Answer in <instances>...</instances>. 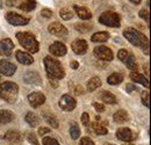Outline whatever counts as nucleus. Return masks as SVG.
I'll return each instance as SVG.
<instances>
[{"label": "nucleus", "mask_w": 151, "mask_h": 145, "mask_svg": "<svg viewBox=\"0 0 151 145\" xmlns=\"http://www.w3.org/2000/svg\"><path fill=\"white\" fill-rule=\"evenodd\" d=\"M43 117H44V120L49 123L50 127L55 128V129L58 128V121L55 118V116H52V115H50V114H43Z\"/></svg>", "instance_id": "obj_34"}, {"label": "nucleus", "mask_w": 151, "mask_h": 145, "mask_svg": "<svg viewBox=\"0 0 151 145\" xmlns=\"http://www.w3.org/2000/svg\"><path fill=\"white\" fill-rule=\"evenodd\" d=\"M130 54L128 50H126V49H121L119 52H117V58L121 60V62H124L126 60V58L128 57V55Z\"/></svg>", "instance_id": "obj_38"}, {"label": "nucleus", "mask_w": 151, "mask_h": 145, "mask_svg": "<svg viewBox=\"0 0 151 145\" xmlns=\"http://www.w3.org/2000/svg\"><path fill=\"white\" fill-rule=\"evenodd\" d=\"M50 131V128H40L38 129V135L41 136V137H43L45 134H48Z\"/></svg>", "instance_id": "obj_45"}, {"label": "nucleus", "mask_w": 151, "mask_h": 145, "mask_svg": "<svg viewBox=\"0 0 151 145\" xmlns=\"http://www.w3.org/2000/svg\"><path fill=\"white\" fill-rule=\"evenodd\" d=\"M99 22L104 26L107 27H112V28H119L121 24V20H120V15L117 13H114L111 11L104 12L100 17H99Z\"/></svg>", "instance_id": "obj_5"}, {"label": "nucleus", "mask_w": 151, "mask_h": 145, "mask_svg": "<svg viewBox=\"0 0 151 145\" xmlns=\"http://www.w3.org/2000/svg\"><path fill=\"white\" fill-rule=\"evenodd\" d=\"M93 108L98 111V113H102V111H105V106L102 105V103H99V102H94L93 105Z\"/></svg>", "instance_id": "obj_42"}, {"label": "nucleus", "mask_w": 151, "mask_h": 145, "mask_svg": "<svg viewBox=\"0 0 151 145\" xmlns=\"http://www.w3.org/2000/svg\"><path fill=\"white\" fill-rule=\"evenodd\" d=\"M123 36L132 45L141 48L144 51V54L149 55V39L144 34L136 30L135 28H127L123 30Z\"/></svg>", "instance_id": "obj_1"}, {"label": "nucleus", "mask_w": 151, "mask_h": 145, "mask_svg": "<svg viewBox=\"0 0 151 145\" xmlns=\"http://www.w3.org/2000/svg\"><path fill=\"white\" fill-rule=\"evenodd\" d=\"M91 126H92V129L94 130V132L98 134V135H106V134L108 132L107 128L105 127L104 124H101L100 122H99V123H98V122H94V123H92Z\"/></svg>", "instance_id": "obj_32"}, {"label": "nucleus", "mask_w": 151, "mask_h": 145, "mask_svg": "<svg viewBox=\"0 0 151 145\" xmlns=\"http://www.w3.org/2000/svg\"><path fill=\"white\" fill-rule=\"evenodd\" d=\"M79 145H94V143H93V141H92L90 137H83V138L80 139Z\"/></svg>", "instance_id": "obj_39"}, {"label": "nucleus", "mask_w": 151, "mask_h": 145, "mask_svg": "<svg viewBox=\"0 0 151 145\" xmlns=\"http://www.w3.org/2000/svg\"><path fill=\"white\" fill-rule=\"evenodd\" d=\"M109 39V34L107 32H99V33H95L91 37V41L95 42V43H104V42H107Z\"/></svg>", "instance_id": "obj_24"}, {"label": "nucleus", "mask_w": 151, "mask_h": 145, "mask_svg": "<svg viewBox=\"0 0 151 145\" xmlns=\"http://www.w3.org/2000/svg\"><path fill=\"white\" fill-rule=\"evenodd\" d=\"M59 17L65 21L71 20L73 18V11H71V8H69V7H64L59 11Z\"/></svg>", "instance_id": "obj_31"}, {"label": "nucleus", "mask_w": 151, "mask_h": 145, "mask_svg": "<svg viewBox=\"0 0 151 145\" xmlns=\"http://www.w3.org/2000/svg\"><path fill=\"white\" fill-rule=\"evenodd\" d=\"M75 28L76 30H78L80 33H88L93 28V26L91 23H76Z\"/></svg>", "instance_id": "obj_33"}, {"label": "nucleus", "mask_w": 151, "mask_h": 145, "mask_svg": "<svg viewBox=\"0 0 151 145\" xmlns=\"http://www.w3.org/2000/svg\"><path fill=\"white\" fill-rule=\"evenodd\" d=\"M101 100L105 102V103H109V105H115L117 102V99L116 96L114 95L113 93L108 91H104L101 94Z\"/></svg>", "instance_id": "obj_25"}, {"label": "nucleus", "mask_w": 151, "mask_h": 145, "mask_svg": "<svg viewBox=\"0 0 151 145\" xmlns=\"http://www.w3.org/2000/svg\"><path fill=\"white\" fill-rule=\"evenodd\" d=\"M105 145H115V144H111V143H106Z\"/></svg>", "instance_id": "obj_51"}, {"label": "nucleus", "mask_w": 151, "mask_h": 145, "mask_svg": "<svg viewBox=\"0 0 151 145\" xmlns=\"http://www.w3.org/2000/svg\"><path fill=\"white\" fill-rule=\"evenodd\" d=\"M5 139L8 141V142H12V143H20L22 141V136L18 131L9 130L5 134Z\"/></svg>", "instance_id": "obj_22"}, {"label": "nucleus", "mask_w": 151, "mask_h": 145, "mask_svg": "<svg viewBox=\"0 0 151 145\" xmlns=\"http://www.w3.org/2000/svg\"><path fill=\"white\" fill-rule=\"evenodd\" d=\"M28 102L33 108H37L45 102V95L40 92H34L28 95Z\"/></svg>", "instance_id": "obj_9"}, {"label": "nucleus", "mask_w": 151, "mask_h": 145, "mask_svg": "<svg viewBox=\"0 0 151 145\" xmlns=\"http://www.w3.org/2000/svg\"><path fill=\"white\" fill-rule=\"evenodd\" d=\"M93 52H94V56L96 58H99L101 60H105V62H111L114 58V54L112 49L108 48V47H105V45L95 47Z\"/></svg>", "instance_id": "obj_6"}, {"label": "nucleus", "mask_w": 151, "mask_h": 145, "mask_svg": "<svg viewBox=\"0 0 151 145\" xmlns=\"http://www.w3.org/2000/svg\"><path fill=\"white\" fill-rule=\"evenodd\" d=\"M123 63H124V64H126V66H127L128 69H130L132 71L137 70V63H136V58H135V56H134L132 52L128 55V57L126 58V60H124Z\"/></svg>", "instance_id": "obj_29"}, {"label": "nucleus", "mask_w": 151, "mask_h": 145, "mask_svg": "<svg viewBox=\"0 0 151 145\" xmlns=\"http://www.w3.org/2000/svg\"><path fill=\"white\" fill-rule=\"evenodd\" d=\"M17 71V65L8 60H0V73L6 77H12Z\"/></svg>", "instance_id": "obj_10"}, {"label": "nucleus", "mask_w": 151, "mask_h": 145, "mask_svg": "<svg viewBox=\"0 0 151 145\" xmlns=\"http://www.w3.org/2000/svg\"><path fill=\"white\" fill-rule=\"evenodd\" d=\"M18 7L23 12H32L36 8V1L35 0H22Z\"/></svg>", "instance_id": "obj_21"}, {"label": "nucleus", "mask_w": 151, "mask_h": 145, "mask_svg": "<svg viewBox=\"0 0 151 145\" xmlns=\"http://www.w3.org/2000/svg\"><path fill=\"white\" fill-rule=\"evenodd\" d=\"M26 137H27V141L29 142L30 145H40L36 136L33 132H26Z\"/></svg>", "instance_id": "obj_36"}, {"label": "nucleus", "mask_w": 151, "mask_h": 145, "mask_svg": "<svg viewBox=\"0 0 151 145\" xmlns=\"http://www.w3.org/2000/svg\"><path fill=\"white\" fill-rule=\"evenodd\" d=\"M101 86V79L98 77H93L88 80L87 83V91L88 92H94L96 88H99Z\"/></svg>", "instance_id": "obj_28"}, {"label": "nucleus", "mask_w": 151, "mask_h": 145, "mask_svg": "<svg viewBox=\"0 0 151 145\" xmlns=\"http://www.w3.org/2000/svg\"><path fill=\"white\" fill-rule=\"evenodd\" d=\"M24 118H26V122H27L32 128L37 127L38 124H40V118L37 117V115H35V114L32 113V111L27 113V115H26Z\"/></svg>", "instance_id": "obj_26"}, {"label": "nucleus", "mask_w": 151, "mask_h": 145, "mask_svg": "<svg viewBox=\"0 0 151 145\" xmlns=\"http://www.w3.org/2000/svg\"><path fill=\"white\" fill-rule=\"evenodd\" d=\"M139 17L149 23V11L148 9H141L139 11Z\"/></svg>", "instance_id": "obj_40"}, {"label": "nucleus", "mask_w": 151, "mask_h": 145, "mask_svg": "<svg viewBox=\"0 0 151 145\" xmlns=\"http://www.w3.org/2000/svg\"><path fill=\"white\" fill-rule=\"evenodd\" d=\"M129 1L132 2L134 5H138V4H141V1H142V0H129Z\"/></svg>", "instance_id": "obj_50"}, {"label": "nucleus", "mask_w": 151, "mask_h": 145, "mask_svg": "<svg viewBox=\"0 0 151 145\" xmlns=\"http://www.w3.org/2000/svg\"><path fill=\"white\" fill-rule=\"evenodd\" d=\"M58 105H59L60 108L63 109V110H65V111H72V110L76 108V106H77V101H76L71 95L64 94V95L59 99Z\"/></svg>", "instance_id": "obj_8"}, {"label": "nucleus", "mask_w": 151, "mask_h": 145, "mask_svg": "<svg viewBox=\"0 0 151 145\" xmlns=\"http://www.w3.org/2000/svg\"><path fill=\"white\" fill-rule=\"evenodd\" d=\"M43 63H44V67H45V71H47L49 79L59 80L65 77V70L62 66L59 60L52 58L51 56H47L44 58Z\"/></svg>", "instance_id": "obj_2"}, {"label": "nucleus", "mask_w": 151, "mask_h": 145, "mask_svg": "<svg viewBox=\"0 0 151 145\" xmlns=\"http://www.w3.org/2000/svg\"><path fill=\"white\" fill-rule=\"evenodd\" d=\"M19 86L12 81H5L0 84V98L8 103H14L18 100Z\"/></svg>", "instance_id": "obj_4"}, {"label": "nucleus", "mask_w": 151, "mask_h": 145, "mask_svg": "<svg viewBox=\"0 0 151 145\" xmlns=\"http://www.w3.org/2000/svg\"><path fill=\"white\" fill-rule=\"evenodd\" d=\"M15 118V114L11 110H0V126H4V124H7V123H11L12 121H14Z\"/></svg>", "instance_id": "obj_19"}, {"label": "nucleus", "mask_w": 151, "mask_h": 145, "mask_svg": "<svg viewBox=\"0 0 151 145\" xmlns=\"http://www.w3.org/2000/svg\"><path fill=\"white\" fill-rule=\"evenodd\" d=\"M50 84H51L54 87H57V86H58V84L55 83V79H50Z\"/></svg>", "instance_id": "obj_49"}, {"label": "nucleus", "mask_w": 151, "mask_h": 145, "mask_svg": "<svg viewBox=\"0 0 151 145\" xmlns=\"http://www.w3.org/2000/svg\"><path fill=\"white\" fill-rule=\"evenodd\" d=\"M116 137L123 142H132L136 137L129 128H120L116 131Z\"/></svg>", "instance_id": "obj_15"}, {"label": "nucleus", "mask_w": 151, "mask_h": 145, "mask_svg": "<svg viewBox=\"0 0 151 145\" xmlns=\"http://www.w3.org/2000/svg\"><path fill=\"white\" fill-rule=\"evenodd\" d=\"M48 32L55 36H66L68 35V29L59 22H52L48 27Z\"/></svg>", "instance_id": "obj_13"}, {"label": "nucleus", "mask_w": 151, "mask_h": 145, "mask_svg": "<svg viewBox=\"0 0 151 145\" xmlns=\"http://www.w3.org/2000/svg\"><path fill=\"white\" fill-rule=\"evenodd\" d=\"M21 1L22 0H7L6 1V5L9 6V7H12V6H19Z\"/></svg>", "instance_id": "obj_44"}, {"label": "nucleus", "mask_w": 151, "mask_h": 145, "mask_svg": "<svg viewBox=\"0 0 151 145\" xmlns=\"http://www.w3.org/2000/svg\"><path fill=\"white\" fill-rule=\"evenodd\" d=\"M81 123H83L84 126H88V124H90V116H88L87 113H84V114L81 115Z\"/></svg>", "instance_id": "obj_43"}, {"label": "nucleus", "mask_w": 151, "mask_h": 145, "mask_svg": "<svg viewBox=\"0 0 151 145\" xmlns=\"http://www.w3.org/2000/svg\"><path fill=\"white\" fill-rule=\"evenodd\" d=\"M75 94L76 95H81V94H84V88H83L81 86H76Z\"/></svg>", "instance_id": "obj_46"}, {"label": "nucleus", "mask_w": 151, "mask_h": 145, "mask_svg": "<svg viewBox=\"0 0 151 145\" xmlns=\"http://www.w3.org/2000/svg\"><path fill=\"white\" fill-rule=\"evenodd\" d=\"M113 118L116 123H124L129 120V115L124 109H120L113 115Z\"/></svg>", "instance_id": "obj_23"}, {"label": "nucleus", "mask_w": 151, "mask_h": 145, "mask_svg": "<svg viewBox=\"0 0 151 145\" xmlns=\"http://www.w3.org/2000/svg\"><path fill=\"white\" fill-rule=\"evenodd\" d=\"M126 88H127V91L129 92V93H130V92H132V91H137L136 86H135V85H132V84H128Z\"/></svg>", "instance_id": "obj_47"}, {"label": "nucleus", "mask_w": 151, "mask_h": 145, "mask_svg": "<svg viewBox=\"0 0 151 145\" xmlns=\"http://www.w3.org/2000/svg\"><path fill=\"white\" fill-rule=\"evenodd\" d=\"M15 57H17L18 62L21 63L22 65H32L34 63V58L32 55L26 54L24 51H21V50H18L15 52Z\"/></svg>", "instance_id": "obj_17"}, {"label": "nucleus", "mask_w": 151, "mask_h": 145, "mask_svg": "<svg viewBox=\"0 0 151 145\" xmlns=\"http://www.w3.org/2000/svg\"><path fill=\"white\" fill-rule=\"evenodd\" d=\"M71 48H72V51H73L76 55L81 56V55L86 54L88 45H87V42H86L85 39H80V38H78V39H75V41L72 42Z\"/></svg>", "instance_id": "obj_12"}, {"label": "nucleus", "mask_w": 151, "mask_h": 145, "mask_svg": "<svg viewBox=\"0 0 151 145\" xmlns=\"http://www.w3.org/2000/svg\"><path fill=\"white\" fill-rule=\"evenodd\" d=\"M66 47L64 43L57 41V42H54L50 47H49V52L52 55V56H56V57H63L66 55Z\"/></svg>", "instance_id": "obj_11"}, {"label": "nucleus", "mask_w": 151, "mask_h": 145, "mask_svg": "<svg viewBox=\"0 0 151 145\" xmlns=\"http://www.w3.org/2000/svg\"><path fill=\"white\" fill-rule=\"evenodd\" d=\"M42 144L43 145H60L59 143H58L57 139L52 138V137H45V136H43Z\"/></svg>", "instance_id": "obj_37"}, {"label": "nucleus", "mask_w": 151, "mask_h": 145, "mask_svg": "<svg viewBox=\"0 0 151 145\" xmlns=\"http://www.w3.org/2000/svg\"><path fill=\"white\" fill-rule=\"evenodd\" d=\"M141 99H142V103L147 107V108H150V94L149 91H143L141 94Z\"/></svg>", "instance_id": "obj_35"}, {"label": "nucleus", "mask_w": 151, "mask_h": 145, "mask_svg": "<svg viewBox=\"0 0 151 145\" xmlns=\"http://www.w3.org/2000/svg\"><path fill=\"white\" fill-rule=\"evenodd\" d=\"M23 80L29 85H37V86H40L42 84L40 74L37 72H35V71H29V72L26 73L24 77H23Z\"/></svg>", "instance_id": "obj_16"}, {"label": "nucleus", "mask_w": 151, "mask_h": 145, "mask_svg": "<svg viewBox=\"0 0 151 145\" xmlns=\"http://www.w3.org/2000/svg\"><path fill=\"white\" fill-rule=\"evenodd\" d=\"M126 145H132V144H126Z\"/></svg>", "instance_id": "obj_52"}, {"label": "nucleus", "mask_w": 151, "mask_h": 145, "mask_svg": "<svg viewBox=\"0 0 151 145\" xmlns=\"http://www.w3.org/2000/svg\"><path fill=\"white\" fill-rule=\"evenodd\" d=\"M41 15L44 17L45 19H50L52 17V12L50 9H48V8H44V9L41 11Z\"/></svg>", "instance_id": "obj_41"}, {"label": "nucleus", "mask_w": 151, "mask_h": 145, "mask_svg": "<svg viewBox=\"0 0 151 145\" xmlns=\"http://www.w3.org/2000/svg\"><path fill=\"white\" fill-rule=\"evenodd\" d=\"M70 135L72 139H78L80 137V128L78 126L77 122H71L70 124Z\"/></svg>", "instance_id": "obj_30"}, {"label": "nucleus", "mask_w": 151, "mask_h": 145, "mask_svg": "<svg viewBox=\"0 0 151 145\" xmlns=\"http://www.w3.org/2000/svg\"><path fill=\"white\" fill-rule=\"evenodd\" d=\"M14 50V44L11 38H4L0 41V55L1 56H11Z\"/></svg>", "instance_id": "obj_14"}, {"label": "nucleus", "mask_w": 151, "mask_h": 145, "mask_svg": "<svg viewBox=\"0 0 151 145\" xmlns=\"http://www.w3.org/2000/svg\"><path fill=\"white\" fill-rule=\"evenodd\" d=\"M17 38L19 41L20 45L22 48H24V50L29 51L30 54H36L40 50V44H38L37 39L32 33H29V32L18 33Z\"/></svg>", "instance_id": "obj_3"}, {"label": "nucleus", "mask_w": 151, "mask_h": 145, "mask_svg": "<svg viewBox=\"0 0 151 145\" xmlns=\"http://www.w3.org/2000/svg\"><path fill=\"white\" fill-rule=\"evenodd\" d=\"M6 20L13 24V26H26L29 23V18H24L22 15H20L18 13H14V12H8L6 14Z\"/></svg>", "instance_id": "obj_7"}, {"label": "nucleus", "mask_w": 151, "mask_h": 145, "mask_svg": "<svg viewBox=\"0 0 151 145\" xmlns=\"http://www.w3.org/2000/svg\"><path fill=\"white\" fill-rule=\"evenodd\" d=\"M73 9L77 13V15L81 20H91L92 19V12L86 8V7H83V6H78V5H75L73 6Z\"/></svg>", "instance_id": "obj_18"}, {"label": "nucleus", "mask_w": 151, "mask_h": 145, "mask_svg": "<svg viewBox=\"0 0 151 145\" xmlns=\"http://www.w3.org/2000/svg\"><path fill=\"white\" fill-rule=\"evenodd\" d=\"M70 66H71V69L77 70V69H78V66H79V63H78L77 60H72V62L70 63Z\"/></svg>", "instance_id": "obj_48"}, {"label": "nucleus", "mask_w": 151, "mask_h": 145, "mask_svg": "<svg viewBox=\"0 0 151 145\" xmlns=\"http://www.w3.org/2000/svg\"><path fill=\"white\" fill-rule=\"evenodd\" d=\"M130 79H132V81H136V83H138V84H141V85H143L144 87H147V88H149L150 87V84H149V79L148 78H145L144 75H142L141 73L138 72H132L130 73Z\"/></svg>", "instance_id": "obj_20"}, {"label": "nucleus", "mask_w": 151, "mask_h": 145, "mask_svg": "<svg viewBox=\"0 0 151 145\" xmlns=\"http://www.w3.org/2000/svg\"><path fill=\"white\" fill-rule=\"evenodd\" d=\"M122 81H123V74L117 73V72L111 74V75L107 78V83H108L109 85H113V86L121 84Z\"/></svg>", "instance_id": "obj_27"}]
</instances>
